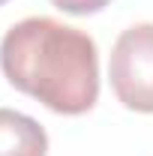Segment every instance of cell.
<instances>
[{
    "mask_svg": "<svg viewBox=\"0 0 153 156\" xmlns=\"http://www.w3.org/2000/svg\"><path fill=\"white\" fill-rule=\"evenodd\" d=\"M48 135L33 117L0 108V156H45Z\"/></svg>",
    "mask_w": 153,
    "mask_h": 156,
    "instance_id": "3957f363",
    "label": "cell"
},
{
    "mask_svg": "<svg viewBox=\"0 0 153 156\" xmlns=\"http://www.w3.org/2000/svg\"><path fill=\"white\" fill-rule=\"evenodd\" d=\"M3 3H9V0H0V6H3Z\"/></svg>",
    "mask_w": 153,
    "mask_h": 156,
    "instance_id": "5b68a950",
    "label": "cell"
},
{
    "mask_svg": "<svg viewBox=\"0 0 153 156\" xmlns=\"http://www.w3.org/2000/svg\"><path fill=\"white\" fill-rule=\"evenodd\" d=\"M6 81L51 108L54 114H84L99 99V54L84 30L33 15L6 30L0 42Z\"/></svg>",
    "mask_w": 153,
    "mask_h": 156,
    "instance_id": "6da1fadb",
    "label": "cell"
},
{
    "mask_svg": "<svg viewBox=\"0 0 153 156\" xmlns=\"http://www.w3.org/2000/svg\"><path fill=\"white\" fill-rule=\"evenodd\" d=\"M60 12H69V15H93L99 9H105L111 0H51Z\"/></svg>",
    "mask_w": 153,
    "mask_h": 156,
    "instance_id": "277c9868",
    "label": "cell"
},
{
    "mask_svg": "<svg viewBox=\"0 0 153 156\" xmlns=\"http://www.w3.org/2000/svg\"><path fill=\"white\" fill-rule=\"evenodd\" d=\"M114 96L141 114H153V24H132L117 36L108 60Z\"/></svg>",
    "mask_w": 153,
    "mask_h": 156,
    "instance_id": "7a4b0ae2",
    "label": "cell"
}]
</instances>
